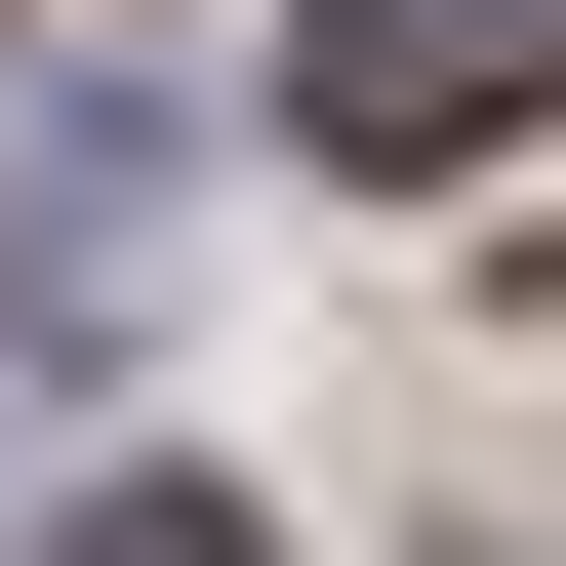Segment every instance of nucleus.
Segmentation results:
<instances>
[{"instance_id":"obj_1","label":"nucleus","mask_w":566,"mask_h":566,"mask_svg":"<svg viewBox=\"0 0 566 566\" xmlns=\"http://www.w3.org/2000/svg\"><path fill=\"white\" fill-rule=\"evenodd\" d=\"M566 122V0H283V163H485Z\"/></svg>"},{"instance_id":"obj_2","label":"nucleus","mask_w":566,"mask_h":566,"mask_svg":"<svg viewBox=\"0 0 566 566\" xmlns=\"http://www.w3.org/2000/svg\"><path fill=\"white\" fill-rule=\"evenodd\" d=\"M82 566H283V526H243V485H82Z\"/></svg>"}]
</instances>
